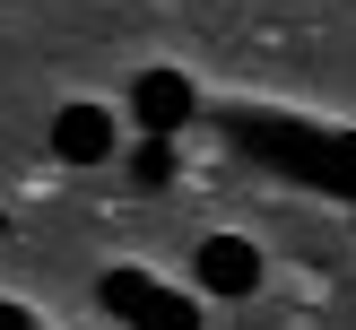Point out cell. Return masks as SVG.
Masks as SVG:
<instances>
[{"label": "cell", "instance_id": "8992f818", "mask_svg": "<svg viewBox=\"0 0 356 330\" xmlns=\"http://www.w3.org/2000/svg\"><path fill=\"white\" fill-rule=\"evenodd\" d=\"M131 330H200V304H183L174 287H156V295H148V313H139Z\"/></svg>", "mask_w": 356, "mask_h": 330}, {"label": "cell", "instance_id": "5b68a950", "mask_svg": "<svg viewBox=\"0 0 356 330\" xmlns=\"http://www.w3.org/2000/svg\"><path fill=\"white\" fill-rule=\"evenodd\" d=\"M131 183L139 191H165L174 183V139H139V148H131Z\"/></svg>", "mask_w": 356, "mask_h": 330}, {"label": "cell", "instance_id": "6da1fadb", "mask_svg": "<svg viewBox=\"0 0 356 330\" xmlns=\"http://www.w3.org/2000/svg\"><path fill=\"white\" fill-rule=\"evenodd\" d=\"M52 156H61V165H113L122 156V131H113V104H61V113H52Z\"/></svg>", "mask_w": 356, "mask_h": 330}, {"label": "cell", "instance_id": "277c9868", "mask_svg": "<svg viewBox=\"0 0 356 330\" xmlns=\"http://www.w3.org/2000/svg\"><path fill=\"white\" fill-rule=\"evenodd\" d=\"M96 295L122 313V322H139V313H148V295H156V278H148V270H104V287H96Z\"/></svg>", "mask_w": 356, "mask_h": 330}, {"label": "cell", "instance_id": "3957f363", "mask_svg": "<svg viewBox=\"0 0 356 330\" xmlns=\"http://www.w3.org/2000/svg\"><path fill=\"white\" fill-rule=\"evenodd\" d=\"M200 287H209V295H252V287H261L252 235H209V243H200Z\"/></svg>", "mask_w": 356, "mask_h": 330}, {"label": "cell", "instance_id": "52a82bcc", "mask_svg": "<svg viewBox=\"0 0 356 330\" xmlns=\"http://www.w3.org/2000/svg\"><path fill=\"white\" fill-rule=\"evenodd\" d=\"M0 330H35V313H26V304H9V295H0Z\"/></svg>", "mask_w": 356, "mask_h": 330}, {"label": "cell", "instance_id": "7a4b0ae2", "mask_svg": "<svg viewBox=\"0 0 356 330\" xmlns=\"http://www.w3.org/2000/svg\"><path fill=\"white\" fill-rule=\"evenodd\" d=\"M131 122H139V139H174L191 122V79L183 69H139L131 79Z\"/></svg>", "mask_w": 356, "mask_h": 330}]
</instances>
